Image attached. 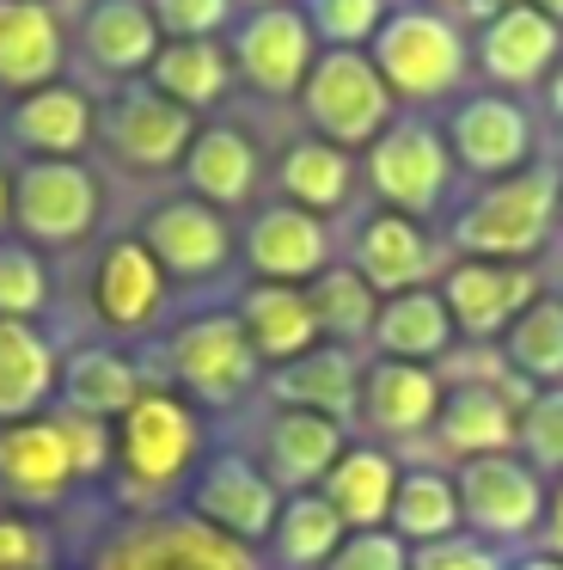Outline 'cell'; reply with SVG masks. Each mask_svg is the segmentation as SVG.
I'll list each match as a JSON object with an SVG mask.
<instances>
[{
    "label": "cell",
    "mask_w": 563,
    "mask_h": 570,
    "mask_svg": "<svg viewBox=\"0 0 563 570\" xmlns=\"http://www.w3.org/2000/svg\"><path fill=\"white\" fill-rule=\"evenodd\" d=\"M563 215V178L533 166V173H514V178H496L484 197H472L453 222V246L465 258H526V252L545 246V234L557 227Z\"/></svg>",
    "instance_id": "1"
},
{
    "label": "cell",
    "mask_w": 563,
    "mask_h": 570,
    "mask_svg": "<svg viewBox=\"0 0 563 570\" xmlns=\"http://www.w3.org/2000/svg\"><path fill=\"white\" fill-rule=\"evenodd\" d=\"M300 99L318 141H330V148H367L392 129V87L379 80L374 56L362 50H325L306 75Z\"/></svg>",
    "instance_id": "2"
},
{
    "label": "cell",
    "mask_w": 563,
    "mask_h": 570,
    "mask_svg": "<svg viewBox=\"0 0 563 570\" xmlns=\"http://www.w3.org/2000/svg\"><path fill=\"white\" fill-rule=\"evenodd\" d=\"M374 68L404 99H441L465 80V38L435 7H404V13H386V26H379Z\"/></svg>",
    "instance_id": "3"
},
{
    "label": "cell",
    "mask_w": 563,
    "mask_h": 570,
    "mask_svg": "<svg viewBox=\"0 0 563 570\" xmlns=\"http://www.w3.org/2000/svg\"><path fill=\"white\" fill-rule=\"evenodd\" d=\"M12 222L37 246H73L98 222V178L73 160H31L12 178Z\"/></svg>",
    "instance_id": "4"
},
{
    "label": "cell",
    "mask_w": 563,
    "mask_h": 570,
    "mask_svg": "<svg viewBox=\"0 0 563 570\" xmlns=\"http://www.w3.org/2000/svg\"><path fill=\"white\" fill-rule=\"evenodd\" d=\"M117 460L141 491H166L196 460V417L171 393H141L117 417Z\"/></svg>",
    "instance_id": "5"
},
{
    "label": "cell",
    "mask_w": 563,
    "mask_h": 570,
    "mask_svg": "<svg viewBox=\"0 0 563 570\" xmlns=\"http://www.w3.org/2000/svg\"><path fill=\"white\" fill-rule=\"evenodd\" d=\"M447 178H453L447 141L428 124H416V117H398V124L374 141V154H367V185H374L398 215H428L447 197Z\"/></svg>",
    "instance_id": "6"
},
{
    "label": "cell",
    "mask_w": 563,
    "mask_h": 570,
    "mask_svg": "<svg viewBox=\"0 0 563 570\" xmlns=\"http://www.w3.org/2000/svg\"><path fill=\"white\" fill-rule=\"evenodd\" d=\"M313 62H318V38L306 26V13H294V7H257L233 31V75H245L269 99L300 92Z\"/></svg>",
    "instance_id": "7"
},
{
    "label": "cell",
    "mask_w": 563,
    "mask_h": 570,
    "mask_svg": "<svg viewBox=\"0 0 563 570\" xmlns=\"http://www.w3.org/2000/svg\"><path fill=\"white\" fill-rule=\"evenodd\" d=\"M460 491V515L472 521L490 540H514V533H533L545 521V491H539V472L521 466L508 454H477L460 466L453 479Z\"/></svg>",
    "instance_id": "8"
},
{
    "label": "cell",
    "mask_w": 563,
    "mask_h": 570,
    "mask_svg": "<svg viewBox=\"0 0 563 570\" xmlns=\"http://www.w3.org/2000/svg\"><path fill=\"white\" fill-rule=\"evenodd\" d=\"M171 374L208 405L245 393L257 381V350L245 337L239 313H208V320L178 325L171 332Z\"/></svg>",
    "instance_id": "9"
},
{
    "label": "cell",
    "mask_w": 563,
    "mask_h": 570,
    "mask_svg": "<svg viewBox=\"0 0 563 570\" xmlns=\"http://www.w3.org/2000/svg\"><path fill=\"white\" fill-rule=\"evenodd\" d=\"M196 521L215 533H227L233 546H251V540H269L282 521V497L269 484V472H257L251 460L239 454H220L215 466L196 479Z\"/></svg>",
    "instance_id": "10"
},
{
    "label": "cell",
    "mask_w": 563,
    "mask_h": 570,
    "mask_svg": "<svg viewBox=\"0 0 563 570\" xmlns=\"http://www.w3.org/2000/svg\"><path fill=\"white\" fill-rule=\"evenodd\" d=\"M245 264L276 288H313L330 271V227L294 203H276L245 234Z\"/></svg>",
    "instance_id": "11"
},
{
    "label": "cell",
    "mask_w": 563,
    "mask_h": 570,
    "mask_svg": "<svg viewBox=\"0 0 563 570\" xmlns=\"http://www.w3.org/2000/svg\"><path fill=\"white\" fill-rule=\"evenodd\" d=\"M147 252H154V264L166 271V283L178 276V283H208V276L227 264L233 252V234H227V215L208 209V203L196 197H171L159 203L154 215H147Z\"/></svg>",
    "instance_id": "12"
},
{
    "label": "cell",
    "mask_w": 563,
    "mask_h": 570,
    "mask_svg": "<svg viewBox=\"0 0 563 570\" xmlns=\"http://www.w3.org/2000/svg\"><path fill=\"white\" fill-rule=\"evenodd\" d=\"M105 136H110V148H117V160L141 166V173H166V166H178L184 154H190L196 111L171 105L166 92H154V87H135L110 105Z\"/></svg>",
    "instance_id": "13"
},
{
    "label": "cell",
    "mask_w": 563,
    "mask_h": 570,
    "mask_svg": "<svg viewBox=\"0 0 563 570\" xmlns=\"http://www.w3.org/2000/svg\"><path fill=\"white\" fill-rule=\"evenodd\" d=\"M441 301H447V313H453V325H460V332L496 337V332H508V325L539 301V276L526 271V264L465 258V264H453Z\"/></svg>",
    "instance_id": "14"
},
{
    "label": "cell",
    "mask_w": 563,
    "mask_h": 570,
    "mask_svg": "<svg viewBox=\"0 0 563 570\" xmlns=\"http://www.w3.org/2000/svg\"><path fill=\"white\" fill-rule=\"evenodd\" d=\"M98 570H251V558L203 521H159V528L122 533L98 558Z\"/></svg>",
    "instance_id": "15"
},
{
    "label": "cell",
    "mask_w": 563,
    "mask_h": 570,
    "mask_svg": "<svg viewBox=\"0 0 563 570\" xmlns=\"http://www.w3.org/2000/svg\"><path fill=\"white\" fill-rule=\"evenodd\" d=\"M557 56H563V31L526 0L490 13L484 38H477V62L496 87H533V80H545V68Z\"/></svg>",
    "instance_id": "16"
},
{
    "label": "cell",
    "mask_w": 563,
    "mask_h": 570,
    "mask_svg": "<svg viewBox=\"0 0 563 570\" xmlns=\"http://www.w3.org/2000/svg\"><path fill=\"white\" fill-rule=\"evenodd\" d=\"M453 154L477 178H514L533 154V124L514 99H465L453 111Z\"/></svg>",
    "instance_id": "17"
},
{
    "label": "cell",
    "mask_w": 563,
    "mask_h": 570,
    "mask_svg": "<svg viewBox=\"0 0 563 570\" xmlns=\"http://www.w3.org/2000/svg\"><path fill=\"white\" fill-rule=\"evenodd\" d=\"M61 75V26L49 0H0V87L43 92Z\"/></svg>",
    "instance_id": "18"
},
{
    "label": "cell",
    "mask_w": 563,
    "mask_h": 570,
    "mask_svg": "<svg viewBox=\"0 0 563 570\" xmlns=\"http://www.w3.org/2000/svg\"><path fill=\"white\" fill-rule=\"evenodd\" d=\"M92 301H98V320L117 325V332H147L166 301V271L154 264V252L141 239H117L105 246L98 258V283H92Z\"/></svg>",
    "instance_id": "19"
},
{
    "label": "cell",
    "mask_w": 563,
    "mask_h": 570,
    "mask_svg": "<svg viewBox=\"0 0 563 570\" xmlns=\"http://www.w3.org/2000/svg\"><path fill=\"white\" fill-rule=\"evenodd\" d=\"M428 271H435V246L423 239V227L411 215H374L355 239V276L386 301L423 288Z\"/></svg>",
    "instance_id": "20"
},
{
    "label": "cell",
    "mask_w": 563,
    "mask_h": 570,
    "mask_svg": "<svg viewBox=\"0 0 563 570\" xmlns=\"http://www.w3.org/2000/svg\"><path fill=\"white\" fill-rule=\"evenodd\" d=\"M441 381L416 362H374L362 374V423L379 435H416L441 417Z\"/></svg>",
    "instance_id": "21"
},
{
    "label": "cell",
    "mask_w": 563,
    "mask_h": 570,
    "mask_svg": "<svg viewBox=\"0 0 563 570\" xmlns=\"http://www.w3.org/2000/svg\"><path fill=\"white\" fill-rule=\"evenodd\" d=\"M343 454V423L318 417V411H282L264 435V460H269V484L288 491H318L325 472Z\"/></svg>",
    "instance_id": "22"
},
{
    "label": "cell",
    "mask_w": 563,
    "mask_h": 570,
    "mask_svg": "<svg viewBox=\"0 0 563 570\" xmlns=\"http://www.w3.org/2000/svg\"><path fill=\"white\" fill-rule=\"evenodd\" d=\"M269 393H276L288 411H318V417L343 423L355 405H362V368H355L349 350L318 344V350H306V356L282 362V368L269 374Z\"/></svg>",
    "instance_id": "23"
},
{
    "label": "cell",
    "mask_w": 563,
    "mask_h": 570,
    "mask_svg": "<svg viewBox=\"0 0 563 570\" xmlns=\"http://www.w3.org/2000/svg\"><path fill=\"white\" fill-rule=\"evenodd\" d=\"M318 497L337 509L343 528L379 533V521H392V497H398V460L379 454V448H343Z\"/></svg>",
    "instance_id": "24"
},
{
    "label": "cell",
    "mask_w": 563,
    "mask_h": 570,
    "mask_svg": "<svg viewBox=\"0 0 563 570\" xmlns=\"http://www.w3.org/2000/svg\"><path fill=\"white\" fill-rule=\"evenodd\" d=\"M56 386H61V368L49 337L24 320H0V430L37 417Z\"/></svg>",
    "instance_id": "25"
},
{
    "label": "cell",
    "mask_w": 563,
    "mask_h": 570,
    "mask_svg": "<svg viewBox=\"0 0 563 570\" xmlns=\"http://www.w3.org/2000/svg\"><path fill=\"white\" fill-rule=\"evenodd\" d=\"M239 325L251 337L257 362H294L306 350H318V320H313V301L306 288H276V283H257L251 295L239 301Z\"/></svg>",
    "instance_id": "26"
},
{
    "label": "cell",
    "mask_w": 563,
    "mask_h": 570,
    "mask_svg": "<svg viewBox=\"0 0 563 570\" xmlns=\"http://www.w3.org/2000/svg\"><path fill=\"white\" fill-rule=\"evenodd\" d=\"M7 129L19 148H31V160H73L92 141V105L73 87H43L12 105Z\"/></svg>",
    "instance_id": "27"
},
{
    "label": "cell",
    "mask_w": 563,
    "mask_h": 570,
    "mask_svg": "<svg viewBox=\"0 0 563 570\" xmlns=\"http://www.w3.org/2000/svg\"><path fill=\"white\" fill-rule=\"evenodd\" d=\"M0 479L12 484L19 497H61V484L73 479V460H68V442H61V423L56 417H24V423H7L0 430Z\"/></svg>",
    "instance_id": "28"
},
{
    "label": "cell",
    "mask_w": 563,
    "mask_h": 570,
    "mask_svg": "<svg viewBox=\"0 0 563 570\" xmlns=\"http://www.w3.org/2000/svg\"><path fill=\"white\" fill-rule=\"evenodd\" d=\"M184 178H190L196 203H208V209H239V203L257 190V148L233 124H215V129H203V136L190 141Z\"/></svg>",
    "instance_id": "29"
},
{
    "label": "cell",
    "mask_w": 563,
    "mask_h": 570,
    "mask_svg": "<svg viewBox=\"0 0 563 570\" xmlns=\"http://www.w3.org/2000/svg\"><path fill=\"white\" fill-rule=\"evenodd\" d=\"M435 430H441V442H447L453 454H465V460L508 454V448L521 442V417H514V405L496 393V386H453V393L441 399Z\"/></svg>",
    "instance_id": "30"
},
{
    "label": "cell",
    "mask_w": 563,
    "mask_h": 570,
    "mask_svg": "<svg viewBox=\"0 0 563 570\" xmlns=\"http://www.w3.org/2000/svg\"><path fill=\"white\" fill-rule=\"evenodd\" d=\"M159 43L166 38H159L154 13H147L141 0H98L92 13H86V56L117 80L154 68Z\"/></svg>",
    "instance_id": "31"
},
{
    "label": "cell",
    "mask_w": 563,
    "mask_h": 570,
    "mask_svg": "<svg viewBox=\"0 0 563 570\" xmlns=\"http://www.w3.org/2000/svg\"><path fill=\"white\" fill-rule=\"evenodd\" d=\"M154 92H166L171 105L184 111H208L220 105V92L233 87V50H220L215 38H196V43H159L154 56Z\"/></svg>",
    "instance_id": "32"
},
{
    "label": "cell",
    "mask_w": 563,
    "mask_h": 570,
    "mask_svg": "<svg viewBox=\"0 0 563 570\" xmlns=\"http://www.w3.org/2000/svg\"><path fill=\"white\" fill-rule=\"evenodd\" d=\"M56 393L68 399V411H80V417L117 423L122 411L141 399V374H135V362L117 356V350H80V356H68Z\"/></svg>",
    "instance_id": "33"
},
{
    "label": "cell",
    "mask_w": 563,
    "mask_h": 570,
    "mask_svg": "<svg viewBox=\"0 0 563 570\" xmlns=\"http://www.w3.org/2000/svg\"><path fill=\"white\" fill-rule=\"evenodd\" d=\"M374 344L392 362H428L453 344V313L435 288H411V295H392L374 320Z\"/></svg>",
    "instance_id": "34"
},
{
    "label": "cell",
    "mask_w": 563,
    "mask_h": 570,
    "mask_svg": "<svg viewBox=\"0 0 563 570\" xmlns=\"http://www.w3.org/2000/svg\"><path fill=\"white\" fill-rule=\"evenodd\" d=\"M460 491L447 472H398V497H392V533L416 546H441L460 533Z\"/></svg>",
    "instance_id": "35"
},
{
    "label": "cell",
    "mask_w": 563,
    "mask_h": 570,
    "mask_svg": "<svg viewBox=\"0 0 563 570\" xmlns=\"http://www.w3.org/2000/svg\"><path fill=\"white\" fill-rule=\"evenodd\" d=\"M276 178H282V190H288V203H294V209H306V215L337 209V203L349 197V185H355L349 154L330 148V141H294V148L282 154Z\"/></svg>",
    "instance_id": "36"
},
{
    "label": "cell",
    "mask_w": 563,
    "mask_h": 570,
    "mask_svg": "<svg viewBox=\"0 0 563 570\" xmlns=\"http://www.w3.org/2000/svg\"><path fill=\"white\" fill-rule=\"evenodd\" d=\"M502 350H508V368L521 374V381L563 386V301H533V307L502 332Z\"/></svg>",
    "instance_id": "37"
},
{
    "label": "cell",
    "mask_w": 563,
    "mask_h": 570,
    "mask_svg": "<svg viewBox=\"0 0 563 570\" xmlns=\"http://www.w3.org/2000/svg\"><path fill=\"white\" fill-rule=\"evenodd\" d=\"M343 540H349V533H343L337 509H330L318 491H294L288 503H282L276 546H282V558H288L294 570H318V564H330Z\"/></svg>",
    "instance_id": "38"
},
{
    "label": "cell",
    "mask_w": 563,
    "mask_h": 570,
    "mask_svg": "<svg viewBox=\"0 0 563 570\" xmlns=\"http://www.w3.org/2000/svg\"><path fill=\"white\" fill-rule=\"evenodd\" d=\"M306 301H313L318 332L343 337V344H355V337H374L379 295H374V288H367L355 271H325L313 288H306Z\"/></svg>",
    "instance_id": "39"
},
{
    "label": "cell",
    "mask_w": 563,
    "mask_h": 570,
    "mask_svg": "<svg viewBox=\"0 0 563 570\" xmlns=\"http://www.w3.org/2000/svg\"><path fill=\"white\" fill-rule=\"evenodd\" d=\"M306 26L330 50H362L386 26V0H306Z\"/></svg>",
    "instance_id": "40"
},
{
    "label": "cell",
    "mask_w": 563,
    "mask_h": 570,
    "mask_svg": "<svg viewBox=\"0 0 563 570\" xmlns=\"http://www.w3.org/2000/svg\"><path fill=\"white\" fill-rule=\"evenodd\" d=\"M49 301V276L31 246H0V320H31Z\"/></svg>",
    "instance_id": "41"
},
{
    "label": "cell",
    "mask_w": 563,
    "mask_h": 570,
    "mask_svg": "<svg viewBox=\"0 0 563 570\" xmlns=\"http://www.w3.org/2000/svg\"><path fill=\"white\" fill-rule=\"evenodd\" d=\"M159 38L166 43H196V38H220V26L233 19V0H147Z\"/></svg>",
    "instance_id": "42"
},
{
    "label": "cell",
    "mask_w": 563,
    "mask_h": 570,
    "mask_svg": "<svg viewBox=\"0 0 563 570\" xmlns=\"http://www.w3.org/2000/svg\"><path fill=\"white\" fill-rule=\"evenodd\" d=\"M521 448L545 472H563V386H545L539 399H526L521 417Z\"/></svg>",
    "instance_id": "43"
},
{
    "label": "cell",
    "mask_w": 563,
    "mask_h": 570,
    "mask_svg": "<svg viewBox=\"0 0 563 570\" xmlns=\"http://www.w3.org/2000/svg\"><path fill=\"white\" fill-rule=\"evenodd\" d=\"M56 423H61V442H68L73 479H98V472L117 460V435H110V423L80 417V411H56Z\"/></svg>",
    "instance_id": "44"
},
{
    "label": "cell",
    "mask_w": 563,
    "mask_h": 570,
    "mask_svg": "<svg viewBox=\"0 0 563 570\" xmlns=\"http://www.w3.org/2000/svg\"><path fill=\"white\" fill-rule=\"evenodd\" d=\"M325 570H411V552L398 533H349Z\"/></svg>",
    "instance_id": "45"
},
{
    "label": "cell",
    "mask_w": 563,
    "mask_h": 570,
    "mask_svg": "<svg viewBox=\"0 0 563 570\" xmlns=\"http://www.w3.org/2000/svg\"><path fill=\"white\" fill-rule=\"evenodd\" d=\"M411 570H502L496 564V552L490 546H477V540H441V546H423V552L411 558Z\"/></svg>",
    "instance_id": "46"
},
{
    "label": "cell",
    "mask_w": 563,
    "mask_h": 570,
    "mask_svg": "<svg viewBox=\"0 0 563 570\" xmlns=\"http://www.w3.org/2000/svg\"><path fill=\"white\" fill-rule=\"evenodd\" d=\"M545 528H551V552L563 558V491H557V497H551V503H545Z\"/></svg>",
    "instance_id": "47"
},
{
    "label": "cell",
    "mask_w": 563,
    "mask_h": 570,
    "mask_svg": "<svg viewBox=\"0 0 563 570\" xmlns=\"http://www.w3.org/2000/svg\"><path fill=\"white\" fill-rule=\"evenodd\" d=\"M12 222V185H7V173H0V227Z\"/></svg>",
    "instance_id": "48"
},
{
    "label": "cell",
    "mask_w": 563,
    "mask_h": 570,
    "mask_svg": "<svg viewBox=\"0 0 563 570\" xmlns=\"http://www.w3.org/2000/svg\"><path fill=\"white\" fill-rule=\"evenodd\" d=\"M514 570H563V558H521Z\"/></svg>",
    "instance_id": "49"
},
{
    "label": "cell",
    "mask_w": 563,
    "mask_h": 570,
    "mask_svg": "<svg viewBox=\"0 0 563 570\" xmlns=\"http://www.w3.org/2000/svg\"><path fill=\"white\" fill-rule=\"evenodd\" d=\"M526 7H539V13L551 19V26H557V19H563V0H526Z\"/></svg>",
    "instance_id": "50"
},
{
    "label": "cell",
    "mask_w": 563,
    "mask_h": 570,
    "mask_svg": "<svg viewBox=\"0 0 563 570\" xmlns=\"http://www.w3.org/2000/svg\"><path fill=\"white\" fill-rule=\"evenodd\" d=\"M551 111H557V129H563V68H557V80H551Z\"/></svg>",
    "instance_id": "51"
},
{
    "label": "cell",
    "mask_w": 563,
    "mask_h": 570,
    "mask_svg": "<svg viewBox=\"0 0 563 570\" xmlns=\"http://www.w3.org/2000/svg\"><path fill=\"white\" fill-rule=\"evenodd\" d=\"M428 7H435V0H428Z\"/></svg>",
    "instance_id": "52"
},
{
    "label": "cell",
    "mask_w": 563,
    "mask_h": 570,
    "mask_svg": "<svg viewBox=\"0 0 563 570\" xmlns=\"http://www.w3.org/2000/svg\"><path fill=\"white\" fill-rule=\"evenodd\" d=\"M557 222H563V215H557Z\"/></svg>",
    "instance_id": "53"
}]
</instances>
